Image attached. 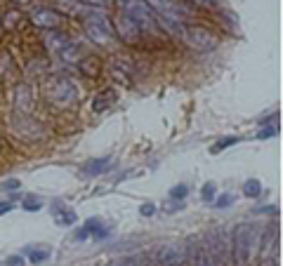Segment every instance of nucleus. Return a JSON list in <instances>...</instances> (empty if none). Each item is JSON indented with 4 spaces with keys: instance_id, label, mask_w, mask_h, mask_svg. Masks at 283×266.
Masks as SVG:
<instances>
[{
    "instance_id": "nucleus-14",
    "label": "nucleus",
    "mask_w": 283,
    "mask_h": 266,
    "mask_svg": "<svg viewBox=\"0 0 283 266\" xmlns=\"http://www.w3.org/2000/svg\"><path fill=\"white\" fill-rule=\"evenodd\" d=\"M57 207H52V212H55V224L57 226H73L76 224V219H78V214L71 207H64L59 200H57Z\"/></svg>"
},
{
    "instance_id": "nucleus-30",
    "label": "nucleus",
    "mask_w": 283,
    "mask_h": 266,
    "mask_svg": "<svg viewBox=\"0 0 283 266\" xmlns=\"http://www.w3.org/2000/svg\"><path fill=\"white\" fill-rule=\"evenodd\" d=\"M139 212H142V214H146V217H149V214H153V205H151V203H144V205H142V207H139Z\"/></svg>"
},
{
    "instance_id": "nucleus-17",
    "label": "nucleus",
    "mask_w": 283,
    "mask_h": 266,
    "mask_svg": "<svg viewBox=\"0 0 283 266\" xmlns=\"http://www.w3.org/2000/svg\"><path fill=\"white\" fill-rule=\"evenodd\" d=\"M26 257H28V261L31 264H43L45 259H50V254H52V250L50 247H43V250H38V247H31V245H26Z\"/></svg>"
},
{
    "instance_id": "nucleus-27",
    "label": "nucleus",
    "mask_w": 283,
    "mask_h": 266,
    "mask_svg": "<svg viewBox=\"0 0 283 266\" xmlns=\"http://www.w3.org/2000/svg\"><path fill=\"white\" fill-rule=\"evenodd\" d=\"M5 266H24V259H21V257H7Z\"/></svg>"
},
{
    "instance_id": "nucleus-12",
    "label": "nucleus",
    "mask_w": 283,
    "mask_h": 266,
    "mask_svg": "<svg viewBox=\"0 0 283 266\" xmlns=\"http://www.w3.org/2000/svg\"><path fill=\"white\" fill-rule=\"evenodd\" d=\"M111 167V158H95V160H88V163L80 167V174L83 177H97V174H104V172Z\"/></svg>"
},
{
    "instance_id": "nucleus-32",
    "label": "nucleus",
    "mask_w": 283,
    "mask_h": 266,
    "mask_svg": "<svg viewBox=\"0 0 283 266\" xmlns=\"http://www.w3.org/2000/svg\"><path fill=\"white\" fill-rule=\"evenodd\" d=\"M14 3H19V5H26V3H31V0H14Z\"/></svg>"
},
{
    "instance_id": "nucleus-19",
    "label": "nucleus",
    "mask_w": 283,
    "mask_h": 266,
    "mask_svg": "<svg viewBox=\"0 0 283 266\" xmlns=\"http://www.w3.org/2000/svg\"><path fill=\"white\" fill-rule=\"evenodd\" d=\"M52 31V28H50ZM45 42H48V48L50 50H55V52H59V50L69 42V35H64V33H57V31H52V33L45 38Z\"/></svg>"
},
{
    "instance_id": "nucleus-7",
    "label": "nucleus",
    "mask_w": 283,
    "mask_h": 266,
    "mask_svg": "<svg viewBox=\"0 0 283 266\" xmlns=\"http://www.w3.org/2000/svg\"><path fill=\"white\" fill-rule=\"evenodd\" d=\"M116 31H118V35H120V40L128 42V45H135V42L142 38V28H139V24L132 19L130 14H125V12L118 14Z\"/></svg>"
},
{
    "instance_id": "nucleus-16",
    "label": "nucleus",
    "mask_w": 283,
    "mask_h": 266,
    "mask_svg": "<svg viewBox=\"0 0 283 266\" xmlns=\"http://www.w3.org/2000/svg\"><path fill=\"white\" fill-rule=\"evenodd\" d=\"M118 95L113 92V90H104V92H99V95L95 97V102H92V111L95 113H102V111L111 109L113 104H116Z\"/></svg>"
},
{
    "instance_id": "nucleus-28",
    "label": "nucleus",
    "mask_w": 283,
    "mask_h": 266,
    "mask_svg": "<svg viewBox=\"0 0 283 266\" xmlns=\"http://www.w3.org/2000/svg\"><path fill=\"white\" fill-rule=\"evenodd\" d=\"M276 132H278V127H267V130H262L257 137H260V139H267V137H274Z\"/></svg>"
},
{
    "instance_id": "nucleus-29",
    "label": "nucleus",
    "mask_w": 283,
    "mask_h": 266,
    "mask_svg": "<svg viewBox=\"0 0 283 266\" xmlns=\"http://www.w3.org/2000/svg\"><path fill=\"white\" fill-rule=\"evenodd\" d=\"M83 3H88V5H95V7H106L111 0H83Z\"/></svg>"
},
{
    "instance_id": "nucleus-4",
    "label": "nucleus",
    "mask_w": 283,
    "mask_h": 266,
    "mask_svg": "<svg viewBox=\"0 0 283 266\" xmlns=\"http://www.w3.org/2000/svg\"><path fill=\"white\" fill-rule=\"evenodd\" d=\"M180 38L184 42H187L189 48L198 50V52H208V50H213L215 45H217V38H215V33L210 31V28L206 26H182V33Z\"/></svg>"
},
{
    "instance_id": "nucleus-21",
    "label": "nucleus",
    "mask_w": 283,
    "mask_h": 266,
    "mask_svg": "<svg viewBox=\"0 0 283 266\" xmlns=\"http://www.w3.org/2000/svg\"><path fill=\"white\" fill-rule=\"evenodd\" d=\"M41 207H43L41 198H35V196H26V198H24V210L26 212H38Z\"/></svg>"
},
{
    "instance_id": "nucleus-2",
    "label": "nucleus",
    "mask_w": 283,
    "mask_h": 266,
    "mask_svg": "<svg viewBox=\"0 0 283 266\" xmlns=\"http://www.w3.org/2000/svg\"><path fill=\"white\" fill-rule=\"evenodd\" d=\"M43 90H45L48 102H52L55 106H62V109L76 104V99H78V92H76V87H73V82H71L69 78H62V75L48 78L45 85H43Z\"/></svg>"
},
{
    "instance_id": "nucleus-26",
    "label": "nucleus",
    "mask_w": 283,
    "mask_h": 266,
    "mask_svg": "<svg viewBox=\"0 0 283 266\" xmlns=\"http://www.w3.org/2000/svg\"><path fill=\"white\" fill-rule=\"evenodd\" d=\"M0 189H3V191H17V189H19V182H17V179H10V182H5Z\"/></svg>"
},
{
    "instance_id": "nucleus-20",
    "label": "nucleus",
    "mask_w": 283,
    "mask_h": 266,
    "mask_svg": "<svg viewBox=\"0 0 283 266\" xmlns=\"http://www.w3.org/2000/svg\"><path fill=\"white\" fill-rule=\"evenodd\" d=\"M262 193V184L257 182V179H248L246 184H243V196H248V198H257Z\"/></svg>"
},
{
    "instance_id": "nucleus-24",
    "label": "nucleus",
    "mask_w": 283,
    "mask_h": 266,
    "mask_svg": "<svg viewBox=\"0 0 283 266\" xmlns=\"http://www.w3.org/2000/svg\"><path fill=\"white\" fill-rule=\"evenodd\" d=\"M187 193H189V189L184 184H180V186H175L173 191H170V198H187Z\"/></svg>"
},
{
    "instance_id": "nucleus-15",
    "label": "nucleus",
    "mask_w": 283,
    "mask_h": 266,
    "mask_svg": "<svg viewBox=\"0 0 283 266\" xmlns=\"http://www.w3.org/2000/svg\"><path fill=\"white\" fill-rule=\"evenodd\" d=\"M59 57H62L64 62H69V64H76V62H80L85 57V50H83V45H78V42H66L62 50H59Z\"/></svg>"
},
{
    "instance_id": "nucleus-3",
    "label": "nucleus",
    "mask_w": 283,
    "mask_h": 266,
    "mask_svg": "<svg viewBox=\"0 0 283 266\" xmlns=\"http://www.w3.org/2000/svg\"><path fill=\"white\" fill-rule=\"evenodd\" d=\"M146 5L153 12H158V17H163V19L182 21V24L193 14V7L187 5L184 0H146Z\"/></svg>"
},
{
    "instance_id": "nucleus-6",
    "label": "nucleus",
    "mask_w": 283,
    "mask_h": 266,
    "mask_svg": "<svg viewBox=\"0 0 283 266\" xmlns=\"http://www.w3.org/2000/svg\"><path fill=\"white\" fill-rule=\"evenodd\" d=\"M123 12L130 14L142 31H149V28L156 26V14H153L151 7L146 5V0H128L123 5Z\"/></svg>"
},
{
    "instance_id": "nucleus-23",
    "label": "nucleus",
    "mask_w": 283,
    "mask_h": 266,
    "mask_svg": "<svg viewBox=\"0 0 283 266\" xmlns=\"http://www.w3.org/2000/svg\"><path fill=\"white\" fill-rule=\"evenodd\" d=\"M234 203V196H231V193H224V196H220V198L215 200V207H229V205Z\"/></svg>"
},
{
    "instance_id": "nucleus-18",
    "label": "nucleus",
    "mask_w": 283,
    "mask_h": 266,
    "mask_svg": "<svg viewBox=\"0 0 283 266\" xmlns=\"http://www.w3.org/2000/svg\"><path fill=\"white\" fill-rule=\"evenodd\" d=\"M31 102H33V97H31V87L19 85V87H17V106H19V111H28L31 109Z\"/></svg>"
},
{
    "instance_id": "nucleus-34",
    "label": "nucleus",
    "mask_w": 283,
    "mask_h": 266,
    "mask_svg": "<svg viewBox=\"0 0 283 266\" xmlns=\"http://www.w3.org/2000/svg\"><path fill=\"white\" fill-rule=\"evenodd\" d=\"M106 266H118V264H106Z\"/></svg>"
},
{
    "instance_id": "nucleus-25",
    "label": "nucleus",
    "mask_w": 283,
    "mask_h": 266,
    "mask_svg": "<svg viewBox=\"0 0 283 266\" xmlns=\"http://www.w3.org/2000/svg\"><path fill=\"white\" fill-rule=\"evenodd\" d=\"M215 191H217V186H215L213 182H208V184L203 186V200H210L215 196Z\"/></svg>"
},
{
    "instance_id": "nucleus-31",
    "label": "nucleus",
    "mask_w": 283,
    "mask_h": 266,
    "mask_svg": "<svg viewBox=\"0 0 283 266\" xmlns=\"http://www.w3.org/2000/svg\"><path fill=\"white\" fill-rule=\"evenodd\" d=\"M12 207H14L12 203H0V214H5V212H10Z\"/></svg>"
},
{
    "instance_id": "nucleus-11",
    "label": "nucleus",
    "mask_w": 283,
    "mask_h": 266,
    "mask_svg": "<svg viewBox=\"0 0 283 266\" xmlns=\"http://www.w3.org/2000/svg\"><path fill=\"white\" fill-rule=\"evenodd\" d=\"M156 266H187V259H184V254H182V250L177 245H168L158 254Z\"/></svg>"
},
{
    "instance_id": "nucleus-9",
    "label": "nucleus",
    "mask_w": 283,
    "mask_h": 266,
    "mask_svg": "<svg viewBox=\"0 0 283 266\" xmlns=\"http://www.w3.org/2000/svg\"><path fill=\"white\" fill-rule=\"evenodd\" d=\"M109 236V229L99 221V219H88L83 229L76 231V240H88V238H95V240H102Z\"/></svg>"
},
{
    "instance_id": "nucleus-5",
    "label": "nucleus",
    "mask_w": 283,
    "mask_h": 266,
    "mask_svg": "<svg viewBox=\"0 0 283 266\" xmlns=\"http://www.w3.org/2000/svg\"><path fill=\"white\" fill-rule=\"evenodd\" d=\"M85 33L90 35L92 42H97V45H109L111 35H113V28H111L106 14L90 12L85 17Z\"/></svg>"
},
{
    "instance_id": "nucleus-10",
    "label": "nucleus",
    "mask_w": 283,
    "mask_h": 266,
    "mask_svg": "<svg viewBox=\"0 0 283 266\" xmlns=\"http://www.w3.org/2000/svg\"><path fill=\"white\" fill-rule=\"evenodd\" d=\"M276 243H278V236L274 229L264 233L262 238V250H260V264L262 266H271L274 264V250H276Z\"/></svg>"
},
{
    "instance_id": "nucleus-22",
    "label": "nucleus",
    "mask_w": 283,
    "mask_h": 266,
    "mask_svg": "<svg viewBox=\"0 0 283 266\" xmlns=\"http://www.w3.org/2000/svg\"><path fill=\"white\" fill-rule=\"evenodd\" d=\"M236 142H238L236 137H227V139H222V142L213 144V149H210V153H220L222 149H227V146H231V144H236Z\"/></svg>"
},
{
    "instance_id": "nucleus-13",
    "label": "nucleus",
    "mask_w": 283,
    "mask_h": 266,
    "mask_svg": "<svg viewBox=\"0 0 283 266\" xmlns=\"http://www.w3.org/2000/svg\"><path fill=\"white\" fill-rule=\"evenodd\" d=\"M189 264L191 266H213L210 252H208V245H203V243H193L191 252H189Z\"/></svg>"
},
{
    "instance_id": "nucleus-8",
    "label": "nucleus",
    "mask_w": 283,
    "mask_h": 266,
    "mask_svg": "<svg viewBox=\"0 0 283 266\" xmlns=\"http://www.w3.org/2000/svg\"><path fill=\"white\" fill-rule=\"evenodd\" d=\"M31 21L41 28H57L59 21H62V14L50 10V7H41V10H33L31 12Z\"/></svg>"
},
{
    "instance_id": "nucleus-33",
    "label": "nucleus",
    "mask_w": 283,
    "mask_h": 266,
    "mask_svg": "<svg viewBox=\"0 0 283 266\" xmlns=\"http://www.w3.org/2000/svg\"><path fill=\"white\" fill-rule=\"evenodd\" d=\"M196 3H206V5H210V3H213V0H196Z\"/></svg>"
},
{
    "instance_id": "nucleus-1",
    "label": "nucleus",
    "mask_w": 283,
    "mask_h": 266,
    "mask_svg": "<svg viewBox=\"0 0 283 266\" xmlns=\"http://www.w3.org/2000/svg\"><path fill=\"white\" fill-rule=\"evenodd\" d=\"M255 229L253 224H238L234 231V240H231V259L238 266H248L255 252Z\"/></svg>"
}]
</instances>
